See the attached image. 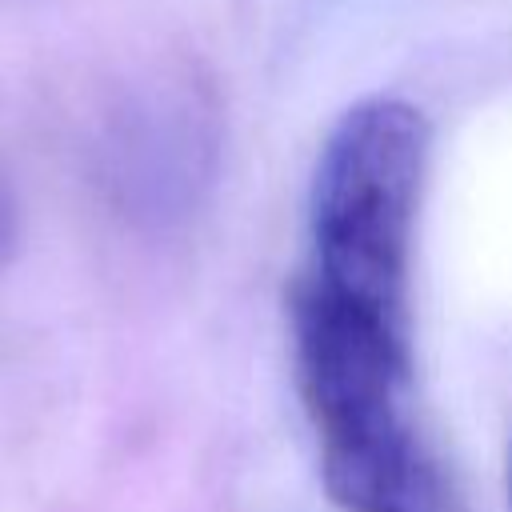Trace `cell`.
<instances>
[{
  "instance_id": "obj_1",
  "label": "cell",
  "mask_w": 512,
  "mask_h": 512,
  "mask_svg": "<svg viewBox=\"0 0 512 512\" xmlns=\"http://www.w3.org/2000/svg\"><path fill=\"white\" fill-rule=\"evenodd\" d=\"M292 352L320 476L344 512H472L420 424L412 316L296 284Z\"/></svg>"
},
{
  "instance_id": "obj_2",
  "label": "cell",
  "mask_w": 512,
  "mask_h": 512,
  "mask_svg": "<svg viewBox=\"0 0 512 512\" xmlns=\"http://www.w3.org/2000/svg\"><path fill=\"white\" fill-rule=\"evenodd\" d=\"M432 128L396 96L352 104L328 132L308 196V264L296 284L372 312L412 316V252Z\"/></svg>"
},
{
  "instance_id": "obj_3",
  "label": "cell",
  "mask_w": 512,
  "mask_h": 512,
  "mask_svg": "<svg viewBox=\"0 0 512 512\" xmlns=\"http://www.w3.org/2000/svg\"><path fill=\"white\" fill-rule=\"evenodd\" d=\"M12 240H16V204H12L8 184L0 180V260L12 252Z\"/></svg>"
},
{
  "instance_id": "obj_4",
  "label": "cell",
  "mask_w": 512,
  "mask_h": 512,
  "mask_svg": "<svg viewBox=\"0 0 512 512\" xmlns=\"http://www.w3.org/2000/svg\"><path fill=\"white\" fill-rule=\"evenodd\" d=\"M508 500H512V452H508Z\"/></svg>"
}]
</instances>
